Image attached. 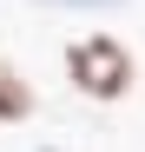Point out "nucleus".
<instances>
[{
    "mask_svg": "<svg viewBox=\"0 0 145 152\" xmlns=\"http://www.w3.org/2000/svg\"><path fill=\"white\" fill-rule=\"evenodd\" d=\"M132 53L119 46L112 33H86V40H72L66 46V80L79 86L86 99H119V93H132Z\"/></svg>",
    "mask_w": 145,
    "mask_h": 152,
    "instance_id": "1",
    "label": "nucleus"
},
{
    "mask_svg": "<svg viewBox=\"0 0 145 152\" xmlns=\"http://www.w3.org/2000/svg\"><path fill=\"white\" fill-rule=\"evenodd\" d=\"M33 113V86H27V73H20L13 60H0V119H27Z\"/></svg>",
    "mask_w": 145,
    "mask_h": 152,
    "instance_id": "2",
    "label": "nucleus"
},
{
    "mask_svg": "<svg viewBox=\"0 0 145 152\" xmlns=\"http://www.w3.org/2000/svg\"><path fill=\"white\" fill-rule=\"evenodd\" d=\"M46 152H53V145H46Z\"/></svg>",
    "mask_w": 145,
    "mask_h": 152,
    "instance_id": "4",
    "label": "nucleus"
},
{
    "mask_svg": "<svg viewBox=\"0 0 145 152\" xmlns=\"http://www.w3.org/2000/svg\"><path fill=\"white\" fill-rule=\"evenodd\" d=\"M40 7H59V13H106V7H125V0H40Z\"/></svg>",
    "mask_w": 145,
    "mask_h": 152,
    "instance_id": "3",
    "label": "nucleus"
}]
</instances>
